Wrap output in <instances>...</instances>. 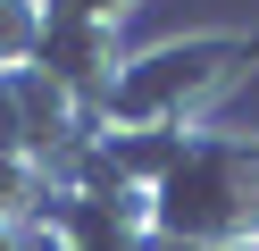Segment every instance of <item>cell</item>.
<instances>
[{
    "label": "cell",
    "mask_w": 259,
    "mask_h": 251,
    "mask_svg": "<svg viewBox=\"0 0 259 251\" xmlns=\"http://www.w3.org/2000/svg\"><path fill=\"white\" fill-rule=\"evenodd\" d=\"M42 42V0H0V67H25Z\"/></svg>",
    "instance_id": "cell-2"
},
{
    "label": "cell",
    "mask_w": 259,
    "mask_h": 251,
    "mask_svg": "<svg viewBox=\"0 0 259 251\" xmlns=\"http://www.w3.org/2000/svg\"><path fill=\"white\" fill-rule=\"evenodd\" d=\"M259 67V25H226V33H184V42L134 50L117 67V92L101 109V134H192L242 76Z\"/></svg>",
    "instance_id": "cell-1"
}]
</instances>
